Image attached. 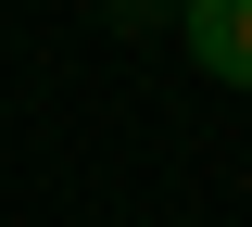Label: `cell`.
Instances as JSON below:
<instances>
[{
  "label": "cell",
  "instance_id": "cell-1",
  "mask_svg": "<svg viewBox=\"0 0 252 227\" xmlns=\"http://www.w3.org/2000/svg\"><path fill=\"white\" fill-rule=\"evenodd\" d=\"M189 64L252 89V0H189Z\"/></svg>",
  "mask_w": 252,
  "mask_h": 227
}]
</instances>
